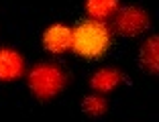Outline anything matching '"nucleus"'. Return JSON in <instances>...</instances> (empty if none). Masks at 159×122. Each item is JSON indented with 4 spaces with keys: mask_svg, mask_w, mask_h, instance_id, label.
<instances>
[{
    "mask_svg": "<svg viewBox=\"0 0 159 122\" xmlns=\"http://www.w3.org/2000/svg\"><path fill=\"white\" fill-rule=\"evenodd\" d=\"M112 43V31L104 20L88 19L74 28L71 51L86 59H98L108 51Z\"/></svg>",
    "mask_w": 159,
    "mask_h": 122,
    "instance_id": "obj_1",
    "label": "nucleus"
},
{
    "mask_svg": "<svg viewBox=\"0 0 159 122\" xmlns=\"http://www.w3.org/2000/svg\"><path fill=\"white\" fill-rule=\"evenodd\" d=\"M29 88L41 100L55 98L66 88V73L53 63H39L29 71Z\"/></svg>",
    "mask_w": 159,
    "mask_h": 122,
    "instance_id": "obj_2",
    "label": "nucleus"
},
{
    "mask_svg": "<svg viewBox=\"0 0 159 122\" xmlns=\"http://www.w3.org/2000/svg\"><path fill=\"white\" fill-rule=\"evenodd\" d=\"M149 27V14L139 6H125L114 14V28L125 37H137Z\"/></svg>",
    "mask_w": 159,
    "mask_h": 122,
    "instance_id": "obj_3",
    "label": "nucleus"
},
{
    "mask_svg": "<svg viewBox=\"0 0 159 122\" xmlns=\"http://www.w3.org/2000/svg\"><path fill=\"white\" fill-rule=\"evenodd\" d=\"M71 37H74V31H71L67 24H51L47 27V31L43 33V47L49 53H66L71 49Z\"/></svg>",
    "mask_w": 159,
    "mask_h": 122,
    "instance_id": "obj_4",
    "label": "nucleus"
},
{
    "mask_svg": "<svg viewBox=\"0 0 159 122\" xmlns=\"http://www.w3.org/2000/svg\"><path fill=\"white\" fill-rule=\"evenodd\" d=\"M25 71V59L19 51L8 47L0 49V81H14Z\"/></svg>",
    "mask_w": 159,
    "mask_h": 122,
    "instance_id": "obj_5",
    "label": "nucleus"
},
{
    "mask_svg": "<svg viewBox=\"0 0 159 122\" xmlns=\"http://www.w3.org/2000/svg\"><path fill=\"white\" fill-rule=\"evenodd\" d=\"M122 81H125V75L118 69H114V67H102V69H98L92 75L90 85H92V89L98 92V94H108V92H112L114 88H118Z\"/></svg>",
    "mask_w": 159,
    "mask_h": 122,
    "instance_id": "obj_6",
    "label": "nucleus"
},
{
    "mask_svg": "<svg viewBox=\"0 0 159 122\" xmlns=\"http://www.w3.org/2000/svg\"><path fill=\"white\" fill-rule=\"evenodd\" d=\"M139 61L145 71L159 75V35H153L143 43L141 53H139Z\"/></svg>",
    "mask_w": 159,
    "mask_h": 122,
    "instance_id": "obj_7",
    "label": "nucleus"
},
{
    "mask_svg": "<svg viewBox=\"0 0 159 122\" xmlns=\"http://www.w3.org/2000/svg\"><path fill=\"white\" fill-rule=\"evenodd\" d=\"M86 12L94 20H104L118 12V0H86Z\"/></svg>",
    "mask_w": 159,
    "mask_h": 122,
    "instance_id": "obj_8",
    "label": "nucleus"
},
{
    "mask_svg": "<svg viewBox=\"0 0 159 122\" xmlns=\"http://www.w3.org/2000/svg\"><path fill=\"white\" fill-rule=\"evenodd\" d=\"M82 106H84V112L90 114V116H102L108 108L106 100H104L102 96H86Z\"/></svg>",
    "mask_w": 159,
    "mask_h": 122,
    "instance_id": "obj_9",
    "label": "nucleus"
}]
</instances>
